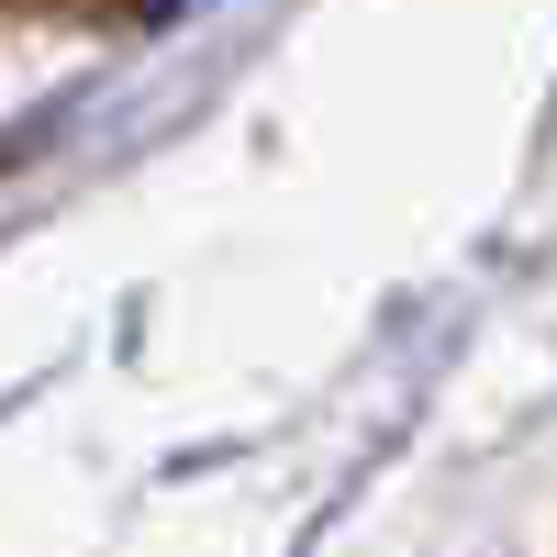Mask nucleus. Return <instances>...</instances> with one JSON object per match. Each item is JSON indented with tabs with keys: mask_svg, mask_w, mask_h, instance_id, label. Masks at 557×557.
<instances>
[{
	"mask_svg": "<svg viewBox=\"0 0 557 557\" xmlns=\"http://www.w3.org/2000/svg\"><path fill=\"white\" fill-rule=\"evenodd\" d=\"M12 12H112V0H12Z\"/></svg>",
	"mask_w": 557,
	"mask_h": 557,
	"instance_id": "obj_1",
	"label": "nucleus"
}]
</instances>
